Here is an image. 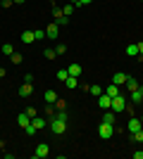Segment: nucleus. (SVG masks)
Instances as JSON below:
<instances>
[{"label":"nucleus","mask_w":143,"mask_h":159,"mask_svg":"<svg viewBox=\"0 0 143 159\" xmlns=\"http://www.w3.org/2000/svg\"><path fill=\"white\" fill-rule=\"evenodd\" d=\"M24 112H26V114H29V116H31V119H34L36 114H38V112H36V107H26V109H24Z\"/></svg>","instance_id":"473e14b6"},{"label":"nucleus","mask_w":143,"mask_h":159,"mask_svg":"<svg viewBox=\"0 0 143 159\" xmlns=\"http://www.w3.org/2000/svg\"><path fill=\"white\" fill-rule=\"evenodd\" d=\"M88 2H93V0H81V5H88Z\"/></svg>","instance_id":"79ce46f5"},{"label":"nucleus","mask_w":143,"mask_h":159,"mask_svg":"<svg viewBox=\"0 0 143 159\" xmlns=\"http://www.w3.org/2000/svg\"><path fill=\"white\" fill-rule=\"evenodd\" d=\"M0 98H2V93H0Z\"/></svg>","instance_id":"a18cd8bd"},{"label":"nucleus","mask_w":143,"mask_h":159,"mask_svg":"<svg viewBox=\"0 0 143 159\" xmlns=\"http://www.w3.org/2000/svg\"><path fill=\"white\" fill-rule=\"evenodd\" d=\"M10 62H12V64H21V62H24V55L12 52V55H10Z\"/></svg>","instance_id":"4be33fe9"},{"label":"nucleus","mask_w":143,"mask_h":159,"mask_svg":"<svg viewBox=\"0 0 143 159\" xmlns=\"http://www.w3.org/2000/svg\"><path fill=\"white\" fill-rule=\"evenodd\" d=\"M69 2H72L74 7H79V5H81V0H69Z\"/></svg>","instance_id":"58836bf2"},{"label":"nucleus","mask_w":143,"mask_h":159,"mask_svg":"<svg viewBox=\"0 0 143 159\" xmlns=\"http://www.w3.org/2000/svg\"><path fill=\"white\" fill-rule=\"evenodd\" d=\"M67 76H69V74H67V69H60V71L55 74V79H57V81H64Z\"/></svg>","instance_id":"c756f323"},{"label":"nucleus","mask_w":143,"mask_h":159,"mask_svg":"<svg viewBox=\"0 0 143 159\" xmlns=\"http://www.w3.org/2000/svg\"><path fill=\"white\" fill-rule=\"evenodd\" d=\"M53 17H55V24H57V26H67L69 24V17H64L57 5H53Z\"/></svg>","instance_id":"20e7f679"},{"label":"nucleus","mask_w":143,"mask_h":159,"mask_svg":"<svg viewBox=\"0 0 143 159\" xmlns=\"http://www.w3.org/2000/svg\"><path fill=\"white\" fill-rule=\"evenodd\" d=\"M134 159H143V152H134Z\"/></svg>","instance_id":"ea45409f"},{"label":"nucleus","mask_w":143,"mask_h":159,"mask_svg":"<svg viewBox=\"0 0 143 159\" xmlns=\"http://www.w3.org/2000/svg\"><path fill=\"white\" fill-rule=\"evenodd\" d=\"M55 112H62V109H64V107H67V102H64V100H60V98H57V100H55Z\"/></svg>","instance_id":"b1692460"},{"label":"nucleus","mask_w":143,"mask_h":159,"mask_svg":"<svg viewBox=\"0 0 143 159\" xmlns=\"http://www.w3.org/2000/svg\"><path fill=\"white\" fill-rule=\"evenodd\" d=\"M141 2H143V0H141Z\"/></svg>","instance_id":"49530a36"},{"label":"nucleus","mask_w":143,"mask_h":159,"mask_svg":"<svg viewBox=\"0 0 143 159\" xmlns=\"http://www.w3.org/2000/svg\"><path fill=\"white\" fill-rule=\"evenodd\" d=\"M98 135H100L102 140H110L112 135H115V126H112V124H105V121H100V126H98Z\"/></svg>","instance_id":"7ed1b4c3"},{"label":"nucleus","mask_w":143,"mask_h":159,"mask_svg":"<svg viewBox=\"0 0 143 159\" xmlns=\"http://www.w3.org/2000/svg\"><path fill=\"white\" fill-rule=\"evenodd\" d=\"M19 38H21V43H26V45H31V43H34V31H21V36H19Z\"/></svg>","instance_id":"2eb2a0df"},{"label":"nucleus","mask_w":143,"mask_h":159,"mask_svg":"<svg viewBox=\"0 0 143 159\" xmlns=\"http://www.w3.org/2000/svg\"><path fill=\"white\" fill-rule=\"evenodd\" d=\"M29 124H31V116H29L26 112H24V114H19V116H17V126H19V128H26Z\"/></svg>","instance_id":"f8f14e48"},{"label":"nucleus","mask_w":143,"mask_h":159,"mask_svg":"<svg viewBox=\"0 0 143 159\" xmlns=\"http://www.w3.org/2000/svg\"><path fill=\"white\" fill-rule=\"evenodd\" d=\"M34 38H36V40H43V38H45V29H38V31H34Z\"/></svg>","instance_id":"7c9ffc66"},{"label":"nucleus","mask_w":143,"mask_h":159,"mask_svg":"<svg viewBox=\"0 0 143 159\" xmlns=\"http://www.w3.org/2000/svg\"><path fill=\"white\" fill-rule=\"evenodd\" d=\"M5 74H7V71H5V66H0V79H5Z\"/></svg>","instance_id":"4c0bfd02"},{"label":"nucleus","mask_w":143,"mask_h":159,"mask_svg":"<svg viewBox=\"0 0 143 159\" xmlns=\"http://www.w3.org/2000/svg\"><path fill=\"white\" fill-rule=\"evenodd\" d=\"M81 71H83L81 64H69L67 66V74H69V76H81Z\"/></svg>","instance_id":"dca6fc26"},{"label":"nucleus","mask_w":143,"mask_h":159,"mask_svg":"<svg viewBox=\"0 0 143 159\" xmlns=\"http://www.w3.org/2000/svg\"><path fill=\"white\" fill-rule=\"evenodd\" d=\"M129 133H136L138 128H143V124H141V119H136V116H129Z\"/></svg>","instance_id":"1a4fd4ad"},{"label":"nucleus","mask_w":143,"mask_h":159,"mask_svg":"<svg viewBox=\"0 0 143 159\" xmlns=\"http://www.w3.org/2000/svg\"><path fill=\"white\" fill-rule=\"evenodd\" d=\"M55 114H57V112H55V107H53V105H48V107H45V119H48V121L55 119Z\"/></svg>","instance_id":"5701e85b"},{"label":"nucleus","mask_w":143,"mask_h":159,"mask_svg":"<svg viewBox=\"0 0 143 159\" xmlns=\"http://www.w3.org/2000/svg\"><path fill=\"white\" fill-rule=\"evenodd\" d=\"M110 83H115V86H124V83H126V74H124V71H117L115 76H112Z\"/></svg>","instance_id":"9b49d317"},{"label":"nucleus","mask_w":143,"mask_h":159,"mask_svg":"<svg viewBox=\"0 0 143 159\" xmlns=\"http://www.w3.org/2000/svg\"><path fill=\"white\" fill-rule=\"evenodd\" d=\"M0 48H2V40H0Z\"/></svg>","instance_id":"37998d69"},{"label":"nucleus","mask_w":143,"mask_h":159,"mask_svg":"<svg viewBox=\"0 0 143 159\" xmlns=\"http://www.w3.org/2000/svg\"><path fill=\"white\" fill-rule=\"evenodd\" d=\"M48 154H50V147H48V143H41V145L34 150V157H36V159H45Z\"/></svg>","instance_id":"39448f33"},{"label":"nucleus","mask_w":143,"mask_h":159,"mask_svg":"<svg viewBox=\"0 0 143 159\" xmlns=\"http://www.w3.org/2000/svg\"><path fill=\"white\" fill-rule=\"evenodd\" d=\"M115 112H112V109H105V114H102V121H105V124H112V126H115Z\"/></svg>","instance_id":"f3484780"},{"label":"nucleus","mask_w":143,"mask_h":159,"mask_svg":"<svg viewBox=\"0 0 143 159\" xmlns=\"http://www.w3.org/2000/svg\"><path fill=\"white\" fill-rule=\"evenodd\" d=\"M124 86L129 88V93H134V90L138 88V81L134 79V76H126V83H124Z\"/></svg>","instance_id":"a211bd4d"},{"label":"nucleus","mask_w":143,"mask_h":159,"mask_svg":"<svg viewBox=\"0 0 143 159\" xmlns=\"http://www.w3.org/2000/svg\"><path fill=\"white\" fill-rule=\"evenodd\" d=\"M129 95H131V102H136V105H138V102H143V86H138L136 90L129 93Z\"/></svg>","instance_id":"ddd939ff"},{"label":"nucleus","mask_w":143,"mask_h":159,"mask_svg":"<svg viewBox=\"0 0 143 159\" xmlns=\"http://www.w3.org/2000/svg\"><path fill=\"white\" fill-rule=\"evenodd\" d=\"M43 100H45V105H55L57 93H55V90H45V93H43Z\"/></svg>","instance_id":"4468645a"},{"label":"nucleus","mask_w":143,"mask_h":159,"mask_svg":"<svg viewBox=\"0 0 143 159\" xmlns=\"http://www.w3.org/2000/svg\"><path fill=\"white\" fill-rule=\"evenodd\" d=\"M110 105H112V98H110L107 93L98 95V107H100V109H110Z\"/></svg>","instance_id":"0eeeda50"},{"label":"nucleus","mask_w":143,"mask_h":159,"mask_svg":"<svg viewBox=\"0 0 143 159\" xmlns=\"http://www.w3.org/2000/svg\"><path fill=\"white\" fill-rule=\"evenodd\" d=\"M0 50H2V52H5V55H7V57H10V55H12V52H14V48H12V45H10V43H2V48H0Z\"/></svg>","instance_id":"cd10ccee"},{"label":"nucleus","mask_w":143,"mask_h":159,"mask_svg":"<svg viewBox=\"0 0 143 159\" xmlns=\"http://www.w3.org/2000/svg\"><path fill=\"white\" fill-rule=\"evenodd\" d=\"M62 14H64V17H72V14H74V5H72V2L64 5V7H62Z\"/></svg>","instance_id":"393cba45"},{"label":"nucleus","mask_w":143,"mask_h":159,"mask_svg":"<svg viewBox=\"0 0 143 159\" xmlns=\"http://www.w3.org/2000/svg\"><path fill=\"white\" fill-rule=\"evenodd\" d=\"M55 52H57V55H64V52H67V45H64V43H60V45L55 48Z\"/></svg>","instance_id":"2f4dec72"},{"label":"nucleus","mask_w":143,"mask_h":159,"mask_svg":"<svg viewBox=\"0 0 143 159\" xmlns=\"http://www.w3.org/2000/svg\"><path fill=\"white\" fill-rule=\"evenodd\" d=\"M88 93L91 95H102V88L100 86H88Z\"/></svg>","instance_id":"c85d7f7f"},{"label":"nucleus","mask_w":143,"mask_h":159,"mask_svg":"<svg viewBox=\"0 0 143 159\" xmlns=\"http://www.w3.org/2000/svg\"><path fill=\"white\" fill-rule=\"evenodd\" d=\"M12 2L14 0H2V7H12Z\"/></svg>","instance_id":"c9c22d12"},{"label":"nucleus","mask_w":143,"mask_h":159,"mask_svg":"<svg viewBox=\"0 0 143 159\" xmlns=\"http://www.w3.org/2000/svg\"><path fill=\"white\" fill-rule=\"evenodd\" d=\"M126 55L129 57H138V43H129L126 45Z\"/></svg>","instance_id":"6ab92c4d"},{"label":"nucleus","mask_w":143,"mask_h":159,"mask_svg":"<svg viewBox=\"0 0 143 159\" xmlns=\"http://www.w3.org/2000/svg\"><path fill=\"white\" fill-rule=\"evenodd\" d=\"M105 93H107L110 98H115V95H119V86H115V83H110V86H107V90H105Z\"/></svg>","instance_id":"412c9836"},{"label":"nucleus","mask_w":143,"mask_h":159,"mask_svg":"<svg viewBox=\"0 0 143 159\" xmlns=\"http://www.w3.org/2000/svg\"><path fill=\"white\" fill-rule=\"evenodd\" d=\"M138 57H143V43H138Z\"/></svg>","instance_id":"e433bc0d"},{"label":"nucleus","mask_w":143,"mask_h":159,"mask_svg":"<svg viewBox=\"0 0 143 159\" xmlns=\"http://www.w3.org/2000/svg\"><path fill=\"white\" fill-rule=\"evenodd\" d=\"M43 57H45V60H55V57H57V52H55L53 48H48V50H43Z\"/></svg>","instance_id":"a878e982"},{"label":"nucleus","mask_w":143,"mask_h":159,"mask_svg":"<svg viewBox=\"0 0 143 159\" xmlns=\"http://www.w3.org/2000/svg\"><path fill=\"white\" fill-rule=\"evenodd\" d=\"M21 79H24V83H34V74H24Z\"/></svg>","instance_id":"f704fd0d"},{"label":"nucleus","mask_w":143,"mask_h":159,"mask_svg":"<svg viewBox=\"0 0 143 159\" xmlns=\"http://www.w3.org/2000/svg\"><path fill=\"white\" fill-rule=\"evenodd\" d=\"M141 124H143V116H141Z\"/></svg>","instance_id":"c03bdc74"},{"label":"nucleus","mask_w":143,"mask_h":159,"mask_svg":"<svg viewBox=\"0 0 143 159\" xmlns=\"http://www.w3.org/2000/svg\"><path fill=\"white\" fill-rule=\"evenodd\" d=\"M48 128H50L55 135H62V133L67 131V121H62V119H57V116H55V119L48 121Z\"/></svg>","instance_id":"f257e3e1"},{"label":"nucleus","mask_w":143,"mask_h":159,"mask_svg":"<svg viewBox=\"0 0 143 159\" xmlns=\"http://www.w3.org/2000/svg\"><path fill=\"white\" fill-rule=\"evenodd\" d=\"M17 93H19V98H31L34 95V83H21Z\"/></svg>","instance_id":"423d86ee"},{"label":"nucleus","mask_w":143,"mask_h":159,"mask_svg":"<svg viewBox=\"0 0 143 159\" xmlns=\"http://www.w3.org/2000/svg\"><path fill=\"white\" fill-rule=\"evenodd\" d=\"M110 109H112L115 114L126 112V98H124V95H115V98H112V105H110Z\"/></svg>","instance_id":"f03ea898"},{"label":"nucleus","mask_w":143,"mask_h":159,"mask_svg":"<svg viewBox=\"0 0 143 159\" xmlns=\"http://www.w3.org/2000/svg\"><path fill=\"white\" fill-rule=\"evenodd\" d=\"M131 140H136V143H143V128H138L136 133H131Z\"/></svg>","instance_id":"bb28decb"},{"label":"nucleus","mask_w":143,"mask_h":159,"mask_svg":"<svg viewBox=\"0 0 143 159\" xmlns=\"http://www.w3.org/2000/svg\"><path fill=\"white\" fill-rule=\"evenodd\" d=\"M21 2H26V0H14V5H21Z\"/></svg>","instance_id":"a19ab883"},{"label":"nucleus","mask_w":143,"mask_h":159,"mask_svg":"<svg viewBox=\"0 0 143 159\" xmlns=\"http://www.w3.org/2000/svg\"><path fill=\"white\" fill-rule=\"evenodd\" d=\"M24 131H26V135H34V133H36V126H34V124H29Z\"/></svg>","instance_id":"72a5a7b5"},{"label":"nucleus","mask_w":143,"mask_h":159,"mask_svg":"<svg viewBox=\"0 0 143 159\" xmlns=\"http://www.w3.org/2000/svg\"><path fill=\"white\" fill-rule=\"evenodd\" d=\"M64 86H67L69 90H74V88L79 86V81H76V76H67V79H64Z\"/></svg>","instance_id":"aec40b11"},{"label":"nucleus","mask_w":143,"mask_h":159,"mask_svg":"<svg viewBox=\"0 0 143 159\" xmlns=\"http://www.w3.org/2000/svg\"><path fill=\"white\" fill-rule=\"evenodd\" d=\"M31 124L36 126V131H41V128H45V126H48V119H45V116H38V114H36L34 119H31Z\"/></svg>","instance_id":"9d476101"},{"label":"nucleus","mask_w":143,"mask_h":159,"mask_svg":"<svg viewBox=\"0 0 143 159\" xmlns=\"http://www.w3.org/2000/svg\"><path fill=\"white\" fill-rule=\"evenodd\" d=\"M57 36H60V26H57L55 21L50 24V26H45V38H53V40H55Z\"/></svg>","instance_id":"6e6552de"}]
</instances>
